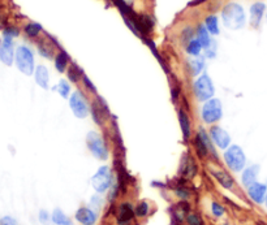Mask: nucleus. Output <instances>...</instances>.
<instances>
[{"mask_svg": "<svg viewBox=\"0 0 267 225\" xmlns=\"http://www.w3.org/2000/svg\"><path fill=\"white\" fill-rule=\"evenodd\" d=\"M0 48H2V39H0Z\"/></svg>", "mask_w": 267, "mask_h": 225, "instance_id": "obj_45", "label": "nucleus"}, {"mask_svg": "<svg viewBox=\"0 0 267 225\" xmlns=\"http://www.w3.org/2000/svg\"><path fill=\"white\" fill-rule=\"evenodd\" d=\"M114 178H112V171L108 165H102L99 167L98 171L93 175L90 184L94 191L98 194H105L110 190V187L112 186Z\"/></svg>", "mask_w": 267, "mask_h": 225, "instance_id": "obj_4", "label": "nucleus"}, {"mask_svg": "<svg viewBox=\"0 0 267 225\" xmlns=\"http://www.w3.org/2000/svg\"><path fill=\"white\" fill-rule=\"evenodd\" d=\"M54 64L57 72L63 73V72H65V69H67L68 64H69V55H68L65 51L61 50L60 52L55 56Z\"/></svg>", "mask_w": 267, "mask_h": 225, "instance_id": "obj_20", "label": "nucleus"}, {"mask_svg": "<svg viewBox=\"0 0 267 225\" xmlns=\"http://www.w3.org/2000/svg\"><path fill=\"white\" fill-rule=\"evenodd\" d=\"M112 185H114V184H112ZM111 187H112V189H115V194H116V191H118V185L115 184V187L114 186H111ZM115 197H116V195H114V193H112V194H110V197H108V199L112 200V198H115Z\"/></svg>", "mask_w": 267, "mask_h": 225, "instance_id": "obj_42", "label": "nucleus"}, {"mask_svg": "<svg viewBox=\"0 0 267 225\" xmlns=\"http://www.w3.org/2000/svg\"><path fill=\"white\" fill-rule=\"evenodd\" d=\"M223 116V105L222 101L216 98H211L206 100L201 109V118L205 124L214 125L222 119Z\"/></svg>", "mask_w": 267, "mask_h": 225, "instance_id": "obj_5", "label": "nucleus"}, {"mask_svg": "<svg viewBox=\"0 0 267 225\" xmlns=\"http://www.w3.org/2000/svg\"><path fill=\"white\" fill-rule=\"evenodd\" d=\"M38 220L41 221V224L47 225L48 222L51 221V213L48 212L47 209H41L38 212Z\"/></svg>", "mask_w": 267, "mask_h": 225, "instance_id": "obj_35", "label": "nucleus"}, {"mask_svg": "<svg viewBox=\"0 0 267 225\" xmlns=\"http://www.w3.org/2000/svg\"><path fill=\"white\" fill-rule=\"evenodd\" d=\"M189 67H191L192 73H193L194 76L201 74L205 68V57L193 56L192 59H189Z\"/></svg>", "mask_w": 267, "mask_h": 225, "instance_id": "obj_23", "label": "nucleus"}, {"mask_svg": "<svg viewBox=\"0 0 267 225\" xmlns=\"http://www.w3.org/2000/svg\"><path fill=\"white\" fill-rule=\"evenodd\" d=\"M224 162H226L227 167L232 172H242L246 167V156L245 152L239 145H231L228 149L223 154Z\"/></svg>", "mask_w": 267, "mask_h": 225, "instance_id": "obj_3", "label": "nucleus"}, {"mask_svg": "<svg viewBox=\"0 0 267 225\" xmlns=\"http://www.w3.org/2000/svg\"><path fill=\"white\" fill-rule=\"evenodd\" d=\"M175 193H176V195H177V197L183 200L189 199V197H191V194H189V191H188L185 187H177V189L175 190Z\"/></svg>", "mask_w": 267, "mask_h": 225, "instance_id": "obj_38", "label": "nucleus"}, {"mask_svg": "<svg viewBox=\"0 0 267 225\" xmlns=\"http://www.w3.org/2000/svg\"><path fill=\"white\" fill-rule=\"evenodd\" d=\"M223 25L229 30H240L246 24V15L241 4L228 3L222 11Z\"/></svg>", "mask_w": 267, "mask_h": 225, "instance_id": "obj_1", "label": "nucleus"}, {"mask_svg": "<svg viewBox=\"0 0 267 225\" xmlns=\"http://www.w3.org/2000/svg\"><path fill=\"white\" fill-rule=\"evenodd\" d=\"M134 213L137 217H146L150 213V203L146 200H141L137 203V206L134 207Z\"/></svg>", "mask_w": 267, "mask_h": 225, "instance_id": "obj_28", "label": "nucleus"}, {"mask_svg": "<svg viewBox=\"0 0 267 225\" xmlns=\"http://www.w3.org/2000/svg\"><path fill=\"white\" fill-rule=\"evenodd\" d=\"M38 52L41 56L46 57V59H51L52 55H54V51H52L51 46L46 45V43H39Z\"/></svg>", "mask_w": 267, "mask_h": 225, "instance_id": "obj_30", "label": "nucleus"}, {"mask_svg": "<svg viewBox=\"0 0 267 225\" xmlns=\"http://www.w3.org/2000/svg\"><path fill=\"white\" fill-rule=\"evenodd\" d=\"M211 213H213L215 217H222L226 213V208L218 202H213L211 203Z\"/></svg>", "mask_w": 267, "mask_h": 225, "instance_id": "obj_34", "label": "nucleus"}, {"mask_svg": "<svg viewBox=\"0 0 267 225\" xmlns=\"http://www.w3.org/2000/svg\"><path fill=\"white\" fill-rule=\"evenodd\" d=\"M264 206H266V208H267V195H266V198H264Z\"/></svg>", "mask_w": 267, "mask_h": 225, "instance_id": "obj_43", "label": "nucleus"}, {"mask_svg": "<svg viewBox=\"0 0 267 225\" xmlns=\"http://www.w3.org/2000/svg\"><path fill=\"white\" fill-rule=\"evenodd\" d=\"M215 94L213 79L207 73H202L194 81V95L200 101H206L211 99Z\"/></svg>", "mask_w": 267, "mask_h": 225, "instance_id": "obj_6", "label": "nucleus"}, {"mask_svg": "<svg viewBox=\"0 0 267 225\" xmlns=\"http://www.w3.org/2000/svg\"><path fill=\"white\" fill-rule=\"evenodd\" d=\"M248 190V195L251 200L257 204H263L264 198L267 195V185L262 184V182H258L255 181L254 184H251L250 186L246 187Z\"/></svg>", "mask_w": 267, "mask_h": 225, "instance_id": "obj_12", "label": "nucleus"}, {"mask_svg": "<svg viewBox=\"0 0 267 225\" xmlns=\"http://www.w3.org/2000/svg\"><path fill=\"white\" fill-rule=\"evenodd\" d=\"M266 12V4L262 2H257L250 7V25L253 28H258Z\"/></svg>", "mask_w": 267, "mask_h": 225, "instance_id": "obj_13", "label": "nucleus"}, {"mask_svg": "<svg viewBox=\"0 0 267 225\" xmlns=\"http://www.w3.org/2000/svg\"><path fill=\"white\" fill-rule=\"evenodd\" d=\"M223 225H231V224H228V222H224V224H223Z\"/></svg>", "mask_w": 267, "mask_h": 225, "instance_id": "obj_44", "label": "nucleus"}, {"mask_svg": "<svg viewBox=\"0 0 267 225\" xmlns=\"http://www.w3.org/2000/svg\"><path fill=\"white\" fill-rule=\"evenodd\" d=\"M179 123L182 127L183 134H184L185 140H189L192 136V125H191V119L188 116V114L183 109L179 111Z\"/></svg>", "mask_w": 267, "mask_h": 225, "instance_id": "obj_19", "label": "nucleus"}, {"mask_svg": "<svg viewBox=\"0 0 267 225\" xmlns=\"http://www.w3.org/2000/svg\"><path fill=\"white\" fill-rule=\"evenodd\" d=\"M202 50H204V46L201 45V42L197 38H193L187 45V52L191 56H200Z\"/></svg>", "mask_w": 267, "mask_h": 225, "instance_id": "obj_24", "label": "nucleus"}, {"mask_svg": "<svg viewBox=\"0 0 267 225\" xmlns=\"http://www.w3.org/2000/svg\"><path fill=\"white\" fill-rule=\"evenodd\" d=\"M74 220L81 225H96L98 221V212L92 207H80L74 213Z\"/></svg>", "mask_w": 267, "mask_h": 225, "instance_id": "obj_11", "label": "nucleus"}, {"mask_svg": "<svg viewBox=\"0 0 267 225\" xmlns=\"http://www.w3.org/2000/svg\"><path fill=\"white\" fill-rule=\"evenodd\" d=\"M211 173H213L214 178L219 182V185H222L227 190H232L233 185H235L232 176L228 175L226 171H222V169H214V171H211Z\"/></svg>", "mask_w": 267, "mask_h": 225, "instance_id": "obj_16", "label": "nucleus"}, {"mask_svg": "<svg viewBox=\"0 0 267 225\" xmlns=\"http://www.w3.org/2000/svg\"><path fill=\"white\" fill-rule=\"evenodd\" d=\"M198 136H200V138L202 140V142L205 143V146H206L207 151L211 152L214 156H216L215 147H214L215 145H214L213 141H211V138H210V136L206 133V130H205L204 128H200V133H198Z\"/></svg>", "mask_w": 267, "mask_h": 225, "instance_id": "obj_26", "label": "nucleus"}, {"mask_svg": "<svg viewBox=\"0 0 267 225\" xmlns=\"http://www.w3.org/2000/svg\"><path fill=\"white\" fill-rule=\"evenodd\" d=\"M0 225H19V222H17V220L13 216L7 215L0 219Z\"/></svg>", "mask_w": 267, "mask_h": 225, "instance_id": "obj_39", "label": "nucleus"}, {"mask_svg": "<svg viewBox=\"0 0 267 225\" xmlns=\"http://www.w3.org/2000/svg\"><path fill=\"white\" fill-rule=\"evenodd\" d=\"M82 82L85 83V86H86V87H87V89L90 90V91H92V92H97V87L94 85H93L92 82H90V79L87 78V77H86V76H82Z\"/></svg>", "mask_w": 267, "mask_h": 225, "instance_id": "obj_41", "label": "nucleus"}, {"mask_svg": "<svg viewBox=\"0 0 267 225\" xmlns=\"http://www.w3.org/2000/svg\"><path fill=\"white\" fill-rule=\"evenodd\" d=\"M24 32L29 38H37L42 32V25L38 23H29L24 28Z\"/></svg>", "mask_w": 267, "mask_h": 225, "instance_id": "obj_25", "label": "nucleus"}, {"mask_svg": "<svg viewBox=\"0 0 267 225\" xmlns=\"http://www.w3.org/2000/svg\"><path fill=\"white\" fill-rule=\"evenodd\" d=\"M89 206L92 207L93 209H96L97 212H98L99 209L102 208V206H103V199H102V197H101V194L97 193L96 195H93L92 199H90Z\"/></svg>", "mask_w": 267, "mask_h": 225, "instance_id": "obj_32", "label": "nucleus"}, {"mask_svg": "<svg viewBox=\"0 0 267 225\" xmlns=\"http://www.w3.org/2000/svg\"><path fill=\"white\" fill-rule=\"evenodd\" d=\"M205 51H206V57L207 59H214L216 55V43L215 41L213 39V42H211V45L209 46L207 48H205Z\"/></svg>", "mask_w": 267, "mask_h": 225, "instance_id": "obj_37", "label": "nucleus"}, {"mask_svg": "<svg viewBox=\"0 0 267 225\" xmlns=\"http://www.w3.org/2000/svg\"><path fill=\"white\" fill-rule=\"evenodd\" d=\"M35 83L43 90H47L50 86V72L46 65H37L34 72Z\"/></svg>", "mask_w": 267, "mask_h": 225, "instance_id": "obj_14", "label": "nucleus"}, {"mask_svg": "<svg viewBox=\"0 0 267 225\" xmlns=\"http://www.w3.org/2000/svg\"><path fill=\"white\" fill-rule=\"evenodd\" d=\"M86 145L93 156L98 160H107L108 149L103 138L97 132H89L86 136Z\"/></svg>", "mask_w": 267, "mask_h": 225, "instance_id": "obj_7", "label": "nucleus"}, {"mask_svg": "<svg viewBox=\"0 0 267 225\" xmlns=\"http://www.w3.org/2000/svg\"><path fill=\"white\" fill-rule=\"evenodd\" d=\"M82 70L80 69V68L77 67V65H72V67L69 68V72H68V77H69V79L72 81V82H77L78 79L82 78Z\"/></svg>", "mask_w": 267, "mask_h": 225, "instance_id": "obj_29", "label": "nucleus"}, {"mask_svg": "<svg viewBox=\"0 0 267 225\" xmlns=\"http://www.w3.org/2000/svg\"><path fill=\"white\" fill-rule=\"evenodd\" d=\"M69 107L73 112V115L77 119H86L89 116L90 105L87 98L85 96L82 91L76 90L72 92V95L69 96Z\"/></svg>", "mask_w": 267, "mask_h": 225, "instance_id": "obj_8", "label": "nucleus"}, {"mask_svg": "<svg viewBox=\"0 0 267 225\" xmlns=\"http://www.w3.org/2000/svg\"><path fill=\"white\" fill-rule=\"evenodd\" d=\"M51 221L55 225H73V220L70 219L63 209L55 208L51 212Z\"/></svg>", "mask_w": 267, "mask_h": 225, "instance_id": "obj_18", "label": "nucleus"}, {"mask_svg": "<svg viewBox=\"0 0 267 225\" xmlns=\"http://www.w3.org/2000/svg\"><path fill=\"white\" fill-rule=\"evenodd\" d=\"M197 39L201 42V45L204 46V48H207L211 45L213 38H211V34L209 33V30L206 29L205 24H201L197 29Z\"/></svg>", "mask_w": 267, "mask_h": 225, "instance_id": "obj_21", "label": "nucleus"}, {"mask_svg": "<svg viewBox=\"0 0 267 225\" xmlns=\"http://www.w3.org/2000/svg\"><path fill=\"white\" fill-rule=\"evenodd\" d=\"M193 30H192V28H187L183 32V35H182V38H183V42H187V43H189V42L193 39Z\"/></svg>", "mask_w": 267, "mask_h": 225, "instance_id": "obj_40", "label": "nucleus"}, {"mask_svg": "<svg viewBox=\"0 0 267 225\" xmlns=\"http://www.w3.org/2000/svg\"><path fill=\"white\" fill-rule=\"evenodd\" d=\"M185 220H187L188 225H205L204 219L198 213H188Z\"/></svg>", "mask_w": 267, "mask_h": 225, "instance_id": "obj_31", "label": "nucleus"}, {"mask_svg": "<svg viewBox=\"0 0 267 225\" xmlns=\"http://www.w3.org/2000/svg\"><path fill=\"white\" fill-rule=\"evenodd\" d=\"M15 65L20 70V73L25 74V76H34L35 57L34 52L30 50V47L21 45L16 48Z\"/></svg>", "mask_w": 267, "mask_h": 225, "instance_id": "obj_2", "label": "nucleus"}, {"mask_svg": "<svg viewBox=\"0 0 267 225\" xmlns=\"http://www.w3.org/2000/svg\"><path fill=\"white\" fill-rule=\"evenodd\" d=\"M52 90H56L61 98H69L70 92H72L70 91V85L65 81V79H60L59 83H57L55 87H52Z\"/></svg>", "mask_w": 267, "mask_h": 225, "instance_id": "obj_27", "label": "nucleus"}, {"mask_svg": "<svg viewBox=\"0 0 267 225\" xmlns=\"http://www.w3.org/2000/svg\"><path fill=\"white\" fill-rule=\"evenodd\" d=\"M210 138L214 145L222 150H227L231 146V136L227 130L218 127V125H214L210 129Z\"/></svg>", "mask_w": 267, "mask_h": 225, "instance_id": "obj_10", "label": "nucleus"}, {"mask_svg": "<svg viewBox=\"0 0 267 225\" xmlns=\"http://www.w3.org/2000/svg\"><path fill=\"white\" fill-rule=\"evenodd\" d=\"M15 55H16V50H15L13 39L8 38V37H3L2 48H0V61L7 67H12L15 64Z\"/></svg>", "mask_w": 267, "mask_h": 225, "instance_id": "obj_9", "label": "nucleus"}, {"mask_svg": "<svg viewBox=\"0 0 267 225\" xmlns=\"http://www.w3.org/2000/svg\"><path fill=\"white\" fill-rule=\"evenodd\" d=\"M194 143H196V149H197V151H198V154H200L201 158H204V156H206L207 154H209L206 146H205V143L202 142V140H201L198 134L196 136V138H194Z\"/></svg>", "mask_w": 267, "mask_h": 225, "instance_id": "obj_33", "label": "nucleus"}, {"mask_svg": "<svg viewBox=\"0 0 267 225\" xmlns=\"http://www.w3.org/2000/svg\"><path fill=\"white\" fill-rule=\"evenodd\" d=\"M134 215H136V213H134V207L132 206L131 203H121L120 207H119V215H118L119 224L127 225L128 222L133 219Z\"/></svg>", "mask_w": 267, "mask_h": 225, "instance_id": "obj_17", "label": "nucleus"}, {"mask_svg": "<svg viewBox=\"0 0 267 225\" xmlns=\"http://www.w3.org/2000/svg\"><path fill=\"white\" fill-rule=\"evenodd\" d=\"M20 35V30L17 28H13V26H10V28H6L3 30V37H8V38H17Z\"/></svg>", "mask_w": 267, "mask_h": 225, "instance_id": "obj_36", "label": "nucleus"}, {"mask_svg": "<svg viewBox=\"0 0 267 225\" xmlns=\"http://www.w3.org/2000/svg\"><path fill=\"white\" fill-rule=\"evenodd\" d=\"M259 169H261V167L258 164H253L250 167H248V168L245 167L241 175V184L245 187H249L251 184H254L255 181H257L258 175H259Z\"/></svg>", "mask_w": 267, "mask_h": 225, "instance_id": "obj_15", "label": "nucleus"}, {"mask_svg": "<svg viewBox=\"0 0 267 225\" xmlns=\"http://www.w3.org/2000/svg\"><path fill=\"white\" fill-rule=\"evenodd\" d=\"M205 26L211 35H218L220 33L219 19L215 15H210L205 19Z\"/></svg>", "mask_w": 267, "mask_h": 225, "instance_id": "obj_22", "label": "nucleus"}]
</instances>
